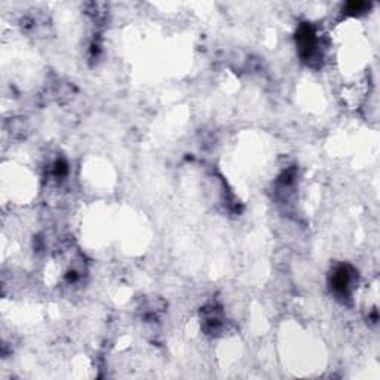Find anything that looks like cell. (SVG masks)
Instances as JSON below:
<instances>
[{
    "mask_svg": "<svg viewBox=\"0 0 380 380\" xmlns=\"http://www.w3.org/2000/svg\"><path fill=\"white\" fill-rule=\"evenodd\" d=\"M333 284H334L335 290L340 291V292H345V291L348 290V287H349V284H351V275L348 273L346 269L342 268L335 272Z\"/></svg>",
    "mask_w": 380,
    "mask_h": 380,
    "instance_id": "6da1fadb",
    "label": "cell"
}]
</instances>
